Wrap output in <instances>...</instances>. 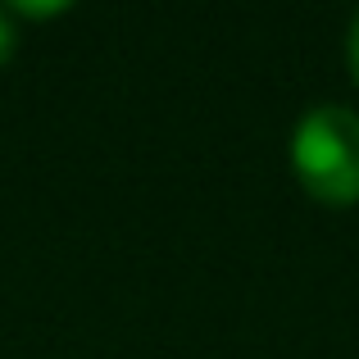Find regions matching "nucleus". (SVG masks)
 <instances>
[{"label": "nucleus", "instance_id": "1", "mask_svg": "<svg viewBox=\"0 0 359 359\" xmlns=\"http://www.w3.org/2000/svg\"><path fill=\"white\" fill-rule=\"evenodd\" d=\"M291 168L300 187L318 201H359V114L337 100L309 105L291 132Z\"/></svg>", "mask_w": 359, "mask_h": 359}, {"label": "nucleus", "instance_id": "2", "mask_svg": "<svg viewBox=\"0 0 359 359\" xmlns=\"http://www.w3.org/2000/svg\"><path fill=\"white\" fill-rule=\"evenodd\" d=\"M14 41H18V32H14V23H9V9H0V64L14 55Z\"/></svg>", "mask_w": 359, "mask_h": 359}, {"label": "nucleus", "instance_id": "3", "mask_svg": "<svg viewBox=\"0 0 359 359\" xmlns=\"http://www.w3.org/2000/svg\"><path fill=\"white\" fill-rule=\"evenodd\" d=\"M346 60H351V73H355V82H359V9H355V18H351V32H346Z\"/></svg>", "mask_w": 359, "mask_h": 359}, {"label": "nucleus", "instance_id": "4", "mask_svg": "<svg viewBox=\"0 0 359 359\" xmlns=\"http://www.w3.org/2000/svg\"><path fill=\"white\" fill-rule=\"evenodd\" d=\"M18 14H60L64 5H14Z\"/></svg>", "mask_w": 359, "mask_h": 359}]
</instances>
